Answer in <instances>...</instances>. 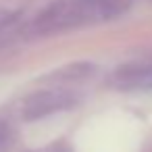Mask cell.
<instances>
[{
    "mask_svg": "<svg viewBox=\"0 0 152 152\" xmlns=\"http://www.w3.org/2000/svg\"><path fill=\"white\" fill-rule=\"evenodd\" d=\"M115 11L110 0H54L31 17L25 29L31 34H56L98 21Z\"/></svg>",
    "mask_w": 152,
    "mask_h": 152,
    "instance_id": "cell-1",
    "label": "cell"
},
{
    "mask_svg": "<svg viewBox=\"0 0 152 152\" xmlns=\"http://www.w3.org/2000/svg\"><path fill=\"white\" fill-rule=\"evenodd\" d=\"M71 98L67 94H40L27 100L25 115H46L56 108H63Z\"/></svg>",
    "mask_w": 152,
    "mask_h": 152,
    "instance_id": "cell-2",
    "label": "cell"
},
{
    "mask_svg": "<svg viewBox=\"0 0 152 152\" xmlns=\"http://www.w3.org/2000/svg\"><path fill=\"white\" fill-rule=\"evenodd\" d=\"M142 79H144V81H148V83H152V71H150V73H148V75H144V77H142Z\"/></svg>",
    "mask_w": 152,
    "mask_h": 152,
    "instance_id": "cell-3",
    "label": "cell"
}]
</instances>
